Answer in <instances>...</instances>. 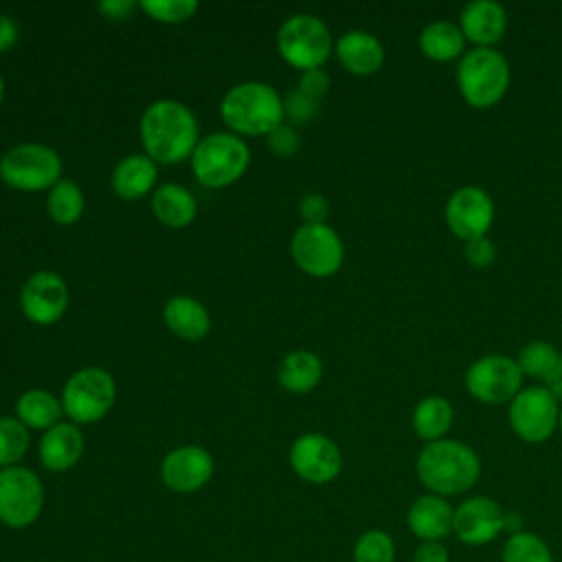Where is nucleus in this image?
Masks as SVG:
<instances>
[{
  "label": "nucleus",
  "mask_w": 562,
  "mask_h": 562,
  "mask_svg": "<svg viewBox=\"0 0 562 562\" xmlns=\"http://www.w3.org/2000/svg\"><path fill=\"white\" fill-rule=\"evenodd\" d=\"M143 154L156 165H180L191 158L200 136V125L191 108L178 99L151 101L138 121Z\"/></svg>",
  "instance_id": "f257e3e1"
},
{
  "label": "nucleus",
  "mask_w": 562,
  "mask_h": 562,
  "mask_svg": "<svg viewBox=\"0 0 562 562\" xmlns=\"http://www.w3.org/2000/svg\"><path fill=\"white\" fill-rule=\"evenodd\" d=\"M522 371L516 358L490 353L474 360L465 371V389L481 404H505L522 391Z\"/></svg>",
  "instance_id": "f8f14e48"
},
{
  "label": "nucleus",
  "mask_w": 562,
  "mask_h": 562,
  "mask_svg": "<svg viewBox=\"0 0 562 562\" xmlns=\"http://www.w3.org/2000/svg\"><path fill=\"white\" fill-rule=\"evenodd\" d=\"M415 472L430 494L448 498L476 485L481 476V459L463 441L439 439L424 443L415 461Z\"/></svg>",
  "instance_id": "f03ea898"
},
{
  "label": "nucleus",
  "mask_w": 562,
  "mask_h": 562,
  "mask_svg": "<svg viewBox=\"0 0 562 562\" xmlns=\"http://www.w3.org/2000/svg\"><path fill=\"white\" fill-rule=\"evenodd\" d=\"M501 562H555L549 544L533 531L509 533L501 549Z\"/></svg>",
  "instance_id": "7c9ffc66"
},
{
  "label": "nucleus",
  "mask_w": 562,
  "mask_h": 562,
  "mask_svg": "<svg viewBox=\"0 0 562 562\" xmlns=\"http://www.w3.org/2000/svg\"><path fill=\"white\" fill-rule=\"evenodd\" d=\"M283 114H285V123H290L294 127L307 125L318 114V101L303 94L299 88H294L283 97Z\"/></svg>",
  "instance_id": "f704fd0d"
},
{
  "label": "nucleus",
  "mask_w": 562,
  "mask_h": 562,
  "mask_svg": "<svg viewBox=\"0 0 562 562\" xmlns=\"http://www.w3.org/2000/svg\"><path fill=\"white\" fill-rule=\"evenodd\" d=\"M15 417L29 430H48L64 417L61 397L46 389H29L15 402Z\"/></svg>",
  "instance_id": "a878e982"
},
{
  "label": "nucleus",
  "mask_w": 562,
  "mask_h": 562,
  "mask_svg": "<svg viewBox=\"0 0 562 562\" xmlns=\"http://www.w3.org/2000/svg\"><path fill=\"white\" fill-rule=\"evenodd\" d=\"M277 50L288 66L305 72L321 68L329 59L334 40L321 18L312 13H294L283 20L277 31Z\"/></svg>",
  "instance_id": "6e6552de"
},
{
  "label": "nucleus",
  "mask_w": 562,
  "mask_h": 562,
  "mask_svg": "<svg viewBox=\"0 0 562 562\" xmlns=\"http://www.w3.org/2000/svg\"><path fill=\"white\" fill-rule=\"evenodd\" d=\"M303 94L321 101V97L327 94L329 90V75L323 68H314V70H305L299 77V86H296Z\"/></svg>",
  "instance_id": "58836bf2"
},
{
  "label": "nucleus",
  "mask_w": 562,
  "mask_h": 562,
  "mask_svg": "<svg viewBox=\"0 0 562 562\" xmlns=\"http://www.w3.org/2000/svg\"><path fill=\"white\" fill-rule=\"evenodd\" d=\"M44 483L24 465L0 468V522L9 529H26L44 512Z\"/></svg>",
  "instance_id": "1a4fd4ad"
},
{
  "label": "nucleus",
  "mask_w": 562,
  "mask_h": 562,
  "mask_svg": "<svg viewBox=\"0 0 562 562\" xmlns=\"http://www.w3.org/2000/svg\"><path fill=\"white\" fill-rule=\"evenodd\" d=\"M149 209L154 217L167 228H187L198 217L195 195L178 182H165L156 187L149 198Z\"/></svg>",
  "instance_id": "b1692460"
},
{
  "label": "nucleus",
  "mask_w": 562,
  "mask_h": 562,
  "mask_svg": "<svg viewBox=\"0 0 562 562\" xmlns=\"http://www.w3.org/2000/svg\"><path fill=\"white\" fill-rule=\"evenodd\" d=\"M459 29L474 48H494L507 31V13L494 0H472L459 13Z\"/></svg>",
  "instance_id": "6ab92c4d"
},
{
  "label": "nucleus",
  "mask_w": 562,
  "mask_h": 562,
  "mask_svg": "<svg viewBox=\"0 0 562 562\" xmlns=\"http://www.w3.org/2000/svg\"><path fill=\"white\" fill-rule=\"evenodd\" d=\"M18 37H20L18 22L9 13H0V55L13 48Z\"/></svg>",
  "instance_id": "79ce46f5"
},
{
  "label": "nucleus",
  "mask_w": 562,
  "mask_h": 562,
  "mask_svg": "<svg viewBox=\"0 0 562 562\" xmlns=\"http://www.w3.org/2000/svg\"><path fill=\"white\" fill-rule=\"evenodd\" d=\"M162 321L167 329L182 340H202L211 331L209 310L189 294L171 296L162 307Z\"/></svg>",
  "instance_id": "5701e85b"
},
{
  "label": "nucleus",
  "mask_w": 562,
  "mask_h": 562,
  "mask_svg": "<svg viewBox=\"0 0 562 562\" xmlns=\"http://www.w3.org/2000/svg\"><path fill=\"white\" fill-rule=\"evenodd\" d=\"M516 362H518L522 375H529L536 380H547L560 367L562 356L555 345H551L547 340H531L520 349Z\"/></svg>",
  "instance_id": "c756f323"
},
{
  "label": "nucleus",
  "mask_w": 562,
  "mask_h": 562,
  "mask_svg": "<svg viewBox=\"0 0 562 562\" xmlns=\"http://www.w3.org/2000/svg\"><path fill=\"white\" fill-rule=\"evenodd\" d=\"M329 215V202L321 193H305L299 200V217L301 224H327Z\"/></svg>",
  "instance_id": "e433bc0d"
},
{
  "label": "nucleus",
  "mask_w": 562,
  "mask_h": 562,
  "mask_svg": "<svg viewBox=\"0 0 562 562\" xmlns=\"http://www.w3.org/2000/svg\"><path fill=\"white\" fill-rule=\"evenodd\" d=\"M452 422H454V408L441 395H428L419 400L413 411V430L426 443L446 439Z\"/></svg>",
  "instance_id": "cd10ccee"
},
{
  "label": "nucleus",
  "mask_w": 562,
  "mask_h": 562,
  "mask_svg": "<svg viewBox=\"0 0 562 562\" xmlns=\"http://www.w3.org/2000/svg\"><path fill=\"white\" fill-rule=\"evenodd\" d=\"M193 178L206 189H224L235 184L250 167V147L228 130L204 134L191 158Z\"/></svg>",
  "instance_id": "20e7f679"
},
{
  "label": "nucleus",
  "mask_w": 562,
  "mask_h": 562,
  "mask_svg": "<svg viewBox=\"0 0 562 562\" xmlns=\"http://www.w3.org/2000/svg\"><path fill=\"white\" fill-rule=\"evenodd\" d=\"M507 525V512L490 496H468L454 507L452 533L470 547H483L501 536Z\"/></svg>",
  "instance_id": "f3484780"
},
{
  "label": "nucleus",
  "mask_w": 562,
  "mask_h": 562,
  "mask_svg": "<svg viewBox=\"0 0 562 562\" xmlns=\"http://www.w3.org/2000/svg\"><path fill=\"white\" fill-rule=\"evenodd\" d=\"M4 92H7V86H4V77L0 75V105H2V101H4Z\"/></svg>",
  "instance_id": "c03bdc74"
},
{
  "label": "nucleus",
  "mask_w": 562,
  "mask_h": 562,
  "mask_svg": "<svg viewBox=\"0 0 562 562\" xmlns=\"http://www.w3.org/2000/svg\"><path fill=\"white\" fill-rule=\"evenodd\" d=\"M277 380L283 391L294 395H305L321 384L323 362L314 351L294 349L279 360Z\"/></svg>",
  "instance_id": "393cba45"
},
{
  "label": "nucleus",
  "mask_w": 562,
  "mask_h": 562,
  "mask_svg": "<svg viewBox=\"0 0 562 562\" xmlns=\"http://www.w3.org/2000/svg\"><path fill=\"white\" fill-rule=\"evenodd\" d=\"M83 454V432L81 426L72 422H59L53 428L44 430L37 441L40 465L48 472H68L72 470Z\"/></svg>",
  "instance_id": "a211bd4d"
},
{
  "label": "nucleus",
  "mask_w": 562,
  "mask_h": 562,
  "mask_svg": "<svg viewBox=\"0 0 562 562\" xmlns=\"http://www.w3.org/2000/svg\"><path fill=\"white\" fill-rule=\"evenodd\" d=\"M138 9L158 24H182L198 13L195 0H140Z\"/></svg>",
  "instance_id": "72a5a7b5"
},
{
  "label": "nucleus",
  "mask_w": 562,
  "mask_h": 562,
  "mask_svg": "<svg viewBox=\"0 0 562 562\" xmlns=\"http://www.w3.org/2000/svg\"><path fill=\"white\" fill-rule=\"evenodd\" d=\"M514 435L527 443H542L558 430L560 400L547 386H522L507 413Z\"/></svg>",
  "instance_id": "9b49d317"
},
{
  "label": "nucleus",
  "mask_w": 562,
  "mask_h": 562,
  "mask_svg": "<svg viewBox=\"0 0 562 562\" xmlns=\"http://www.w3.org/2000/svg\"><path fill=\"white\" fill-rule=\"evenodd\" d=\"M61 173V156L44 143H18L0 156V180L15 191H48Z\"/></svg>",
  "instance_id": "423d86ee"
},
{
  "label": "nucleus",
  "mask_w": 562,
  "mask_h": 562,
  "mask_svg": "<svg viewBox=\"0 0 562 562\" xmlns=\"http://www.w3.org/2000/svg\"><path fill=\"white\" fill-rule=\"evenodd\" d=\"M443 217L450 233L465 244L487 235L494 222V202L485 189L465 184L448 198Z\"/></svg>",
  "instance_id": "2eb2a0df"
},
{
  "label": "nucleus",
  "mask_w": 562,
  "mask_h": 562,
  "mask_svg": "<svg viewBox=\"0 0 562 562\" xmlns=\"http://www.w3.org/2000/svg\"><path fill=\"white\" fill-rule=\"evenodd\" d=\"M558 428H560V432H562V404H560V419H558Z\"/></svg>",
  "instance_id": "a18cd8bd"
},
{
  "label": "nucleus",
  "mask_w": 562,
  "mask_h": 562,
  "mask_svg": "<svg viewBox=\"0 0 562 562\" xmlns=\"http://www.w3.org/2000/svg\"><path fill=\"white\" fill-rule=\"evenodd\" d=\"M268 149L279 158H292L301 149V136L294 125L281 123L266 136Z\"/></svg>",
  "instance_id": "c9c22d12"
},
{
  "label": "nucleus",
  "mask_w": 562,
  "mask_h": 562,
  "mask_svg": "<svg viewBox=\"0 0 562 562\" xmlns=\"http://www.w3.org/2000/svg\"><path fill=\"white\" fill-rule=\"evenodd\" d=\"M215 474L213 454L198 446L184 443L169 450L160 461V481L176 494H193L202 490Z\"/></svg>",
  "instance_id": "dca6fc26"
},
{
  "label": "nucleus",
  "mask_w": 562,
  "mask_h": 562,
  "mask_svg": "<svg viewBox=\"0 0 562 562\" xmlns=\"http://www.w3.org/2000/svg\"><path fill=\"white\" fill-rule=\"evenodd\" d=\"M86 209L83 191L77 182L61 178L46 191V213L57 226H72L81 220Z\"/></svg>",
  "instance_id": "c85d7f7f"
},
{
  "label": "nucleus",
  "mask_w": 562,
  "mask_h": 562,
  "mask_svg": "<svg viewBox=\"0 0 562 562\" xmlns=\"http://www.w3.org/2000/svg\"><path fill=\"white\" fill-rule=\"evenodd\" d=\"M220 116L237 136H268L285 123L283 97L266 81H239L220 101Z\"/></svg>",
  "instance_id": "7ed1b4c3"
},
{
  "label": "nucleus",
  "mask_w": 562,
  "mask_h": 562,
  "mask_svg": "<svg viewBox=\"0 0 562 562\" xmlns=\"http://www.w3.org/2000/svg\"><path fill=\"white\" fill-rule=\"evenodd\" d=\"M136 7H138V2H134V0H103V2L97 4V11L105 20L123 22V20H127L134 13Z\"/></svg>",
  "instance_id": "ea45409f"
},
{
  "label": "nucleus",
  "mask_w": 562,
  "mask_h": 562,
  "mask_svg": "<svg viewBox=\"0 0 562 562\" xmlns=\"http://www.w3.org/2000/svg\"><path fill=\"white\" fill-rule=\"evenodd\" d=\"M70 292L61 274L55 270H37L26 277V281L20 288V310L24 318L33 325H55L64 318L68 310Z\"/></svg>",
  "instance_id": "ddd939ff"
},
{
  "label": "nucleus",
  "mask_w": 562,
  "mask_h": 562,
  "mask_svg": "<svg viewBox=\"0 0 562 562\" xmlns=\"http://www.w3.org/2000/svg\"><path fill=\"white\" fill-rule=\"evenodd\" d=\"M29 428L18 417L0 415V468L20 465V461L29 452Z\"/></svg>",
  "instance_id": "2f4dec72"
},
{
  "label": "nucleus",
  "mask_w": 562,
  "mask_h": 562,
  "mask_svg": "<svg viewBox=\"0 0 562 562\" xmlns=\"http://www.w3.org/2000/svg\"><path fill=\"white\" fill-rule=\"evenodd\" d=\"M509 81V64L496 48H472L457 64L459 92L476 110L496 105L505 97Z\"/></svg>",
  "instance_id": "39448f33"
},
{
  "label": "nucleus",
  "mask_w": 562,
  "mask_h": 562,
  "mask_svg": "<svg viewBox=\"0 0 562 562\" xmlns=\"http://www.w3.org/2000/svg\"><path fill=\"white\" fill-rule=\"evenodd\" d=\"M351 558L353 562H393L395 540L384 529H367L356 538Z\"/></svg>",
  "instance_id": "473e14b6"
},
{
  "label": "nucleus",
  "mask_w": 562,
  "mask_h": 562,
  "mask_svg": "<svg viewBox=\"0 0 562 562\" xmlns=\"http://www.w3.org/2000/svg\"><path fill=\"white\" fill-rule=\"evenodd\" d=\"M544 382H547V389L560 400V395H562V362H560V367H558Z\"/></svg>",
  "instance_id": "37998d69"
},
{
  "label": "nucleus",
  "mask_w": 562,
  "mask_h": 562,
  "mask_svg": "<svg viewBox=\"0 0 562 562\" xmlns=\"http://www.w3.org/2000/svg\"><path fill=\"white\" fill-rule=\"evenodd\" d=\"M294 474L312 485L331 483L342 470V452L338 443L323 432L299 435L288 452Z\"/></svg>",
  "instance_id": "4468645a"
},
{
  "label": "nucleus",
  "mask_w": 562,
  "mask_h": 562,
  "mask_svg": "<svg viewBox=\"0 0 562 562\" xmlns=\"http://www.w3.org/2000/svg\"><path fill=\"white\" fill-rule=\"evenodd\" d=\"M156 180L158 165L147 154H127L114 165L110 187L121 200L136 202L154 193Z\"/></svg>",
  "instance_id": "4be33fe9"
},
{
  "label": "nucleus",
  "mask_w": 562,
  "mask_h": 562,
  "mask_svg": "<svg viewBox=\"0 0 562 562\" xmlns=\"http://www.w3.org/2000/svg\"><path fill=\"white\" fill-rule=\"evenodd\" d=\"M116 402V382L103 367L77 369L61 389V406L68 422L88 426L101 422Z\"/></svg>",
  "instance_id": "0eeeda50"
},
{
  "label": "nucleus",
  "mask_w": 562,
  "mask_h": 562,
  "mask_svg": "<svg viewBox=\"0 0 562 562\" xmlns=\"http://www.w3.org/2000/svg\"><path fill=\"white\" fill-rule=\"evenodd\" d=\"M452 518L454 507L448 498L428 492L411 503L406 525L419 542H441L452 533Z\"/></svg>",
  "instance_id": "aec40b11"
},
{
  "label": "nucleus",
  "mask_w": 562,
  "mask_h": 562,
  "mask_svg": "<svg viewBox=\"0 0 562 562\" xmlns=\"http://www.w3.org/2000/svg\"><path fill=\"white\" fill-rule=\"evenodd\" d=\"M290 255L301 272L325 279L340 270L345 246L329 224H301L292 233Z\"/></svg>",
  "instance_id": "9d476101"
},
{
  "label": "nucleus",
  "mask_w": 562,
  "mask_h": 562,
  "mask_svg": "<svg viewBox=\"0 0 562 562\" xmlns=\"http://www.w3.org/2000/svg\"><path fill=\"white\" fill-rule=\"evenodd\" d=\"M411 562H450V553L443 542H419Z\"/></svg>",
  "instance_id": "a19ab883"
},
{
  "label": "nucleus",
  "mask_w": 562,
  "mask_h": 562,
  "mask_svg": "<svg viewBox=\"0 0 562 562\" xmlns=\"http://www.w3.org/2000/svg\"><path fill=\"white\" fill-rule=\"evenodd\" d=\"M419 50L439 64L461 59L465 55V37L457 22L437 20L422 29L419 33Z\"/></svg>",
  "instance_id": "bb28decb"
},
{
  "label": "nucleus",
  "mask_w": 562,
  "mask_h": 562,
  "mask_svg": "<svg viewBox=\"0 0 562 562\" xmlns=\"http://www.w3.org/2000/svg\"><path fill=\"white\" fill-rule=\"evenodd\" d=\"M334 53L338 64L356 77L375 75L384 64L382 42L373 33L360 29L342 33L334 44Z\"/></svg>",
  "instance_id": "412c9836"
},
{
  "label": "nucleus",
  "mask_w": 562,
  "mask_h": 562,
  "mask_svg": "<svg viewBox=\"0 0 562 562\" xmlns=\"http://www.w3.org/2000/svg\"><path fill=\"white\" fill-rule=\"evenodd\" d=\"M463 257H465V261H468L472 268H487V266H492V261H494V257H496V246H494V241L485 235V237L465 241V244H463Z\"/></svg>",
  "instance_id": "4c0bfd02"
}]
</instances>
